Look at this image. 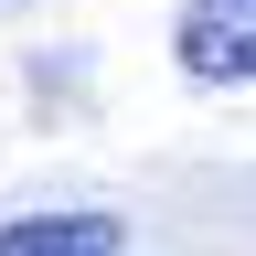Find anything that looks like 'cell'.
<instances>
[{
	"label": "cell",
	"instance_id": "obj_2",
	"mask_svg": "<svg viewBox=\"0 0 256 256\" xmlns=\"http://www.w3.org/2000/svg\"><path fill=\"white\" fill-rule=\"evenodd\" d=\"M128 224L118 214H11L0 224V256H118Z\"/></svg>",
	"mask_w": 256,
	"mask_h": 256
},
{
	"label": "cell",
	"instance_id": "obj_1",
	"mask_svg": "<svg viewBox=\"0 0 256 256\" xmlns=\"http://www.w3.org/2000/svg\"><path fill=\"white\" fill-rule=\"evenodd\" d=\"M171 54H182V75H203V86H246L256 75V0H182Z\"/></svg>",
	"mask_w": 256,
	"mask_h": 256
}]
</instances>
